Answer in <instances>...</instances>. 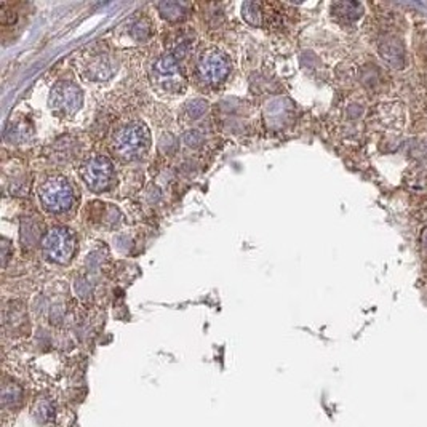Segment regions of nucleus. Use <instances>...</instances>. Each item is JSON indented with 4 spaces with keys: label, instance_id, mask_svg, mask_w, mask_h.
Returning a JSON list of instances; mask_svg holds the SVG:
<instances>
[{
    "label": "nucleus",
    "instance_id": "f257e3e1",
    "mask_svg": "<svg viewBox=\"0 0 427 427\" xmlns=\"http://www.w3.org/2000/svg\"><path fill=\"white\" fill-rule=\"evenodd\" d=\"M149 132L143 123H128L117 132L114 138V149L118 152V156L125 158H138L141 157L149 147Z\"/></svg>",
    "mask_w": 427,
    "mask_h": 427
},
{
    "label": "nucleus",
    "instance_id": "f03ea898",
    "mask_svg": "<svg viewBox=\"0 0 427 427\" xmlns=\"http://www.w3.org/2000/svg\"><path fill=\"white\" fill-rule=\"evenodd\" d=\"M42 207L50 213H63L72 207L74 191L66 178H50L39 187Z\"/></svg>",
    "mask_w": 427,
    "mask_h": 427
},
{
    "label": "nucleus",
    "instance_id": "7ed1b4c3",
    "mask_svg": "<svg viewBox=\"0 0 427 427\" xmlns=\"http://www.w3.org/2000/svg\"><path fill=\"white\" fill-rule=\"evenodd\" d=\"M76 251V237L66 227H54L43 240V253L50 261L66 264Z\"/></svg>",
    "mask_w": 427,
    "mask_h": 427
},
{
    "label": "nucleus",
    "instance_id": "20e7f679",
    "mask_svg": "<svg viewBox=\"0 0 427 427\" xmlns=\"http://www.w3.org/2000/svg\"><path fill=\"white\" fill-rule=\"evenodd\" d=\"M197 69L198 76L202 77L203 82L218 83L225 81L227 74H229L231 64L225 53L218 52V50H210V52L203 53L198 59Z\"/></svg>",
    "mask_w": 427,
    "mask_h": 427
},
{
    "label": "nucleus",
    "instance_id": "39448f33",
    "mask_svg": "<svg viewBox=\"0 0 427 427\" xmlns=\"http://www.w3.org/2000/svg\"><path fill=\"white\" fill-rule=\"evenodd\" d=\"M81 175L90 189L103 191L112 183V163L104 157H93L87 163H83Z\"/></svg>",
    "mask_w": 427,
    "mask_h": 427
},
{
    "label": "nucleus",
    "instance_id": "423d86ee",
    "mask_svg": "<svg viewBox=\"0 0 427 427\" xmlns=\"http://www.w3.org/2000/svg\"><path fill=\"white\" fill-rule=\"evenodd\" d=\"M82 93L76 85L69 82H61L53 88L52 96H50V104L54 111L59 112H72L81 106Z\"/></svg>",
    "mask_w": 427,
    "mask_h": 427
},
{
    "label": "nucleus",
    "instance_id": "0eeeda50",
    "mask_svg": "<svg viewBox=\"0 0 427 427\" xmlns=\"http://www.w3.org/2000/svg\"><path fill=\"white\" fill-rule=\"evenodd\" d=\"M333 12L340 19L344 21H355L364 13V7L357 2H340L333 5Z\"/></svg>",
    "mask_w": 427,
    "mask_h": 427
},
{
    "label": "nucleus",
    "instance_id": "6e6552de",
    "mask_svg": "<svg viewBox=\"0 0 427 427\" xmlns=\"http://www.w3.org/2000/svg\"><path fill=\"white\" fill-rule=\"evenodd\" d=\"M23 390L17 384H5L2 389V405L5 408H13L21 404Z\"/></svg>",
    "mask_w": 427,
    "mask_h": 427
},
{
    "label": "nucleus",
    "instance_id": "1a4fd4ad",
    "mask_svg": "<svg viewBox=\"0 0 427 427\" xmlns=\"http://www.w3.org/2000/svg\"><path fill=\"white\" fill-rule=\"evenodd\" d=\"M54 415V405L50 400H42L41 404L37 405V418L42 421V423H48L50 419L53 418Z\"/></svg>",
    "mask_w": 427,
    "mask_h": 427
},
{
    "label": "nucleus",
    "instance_id": "9d476101",
    "mask_svg": "<svg viewBox=\"0 0 427 427\" xmlns=\"http://www.w3.org/2000/svg\"><path fill=\"white\" fill-rule=\"evenodd\" d=\"M158 71H160L162 74H167V76H170V74H175L178 71V66H176V61L173 59L171 56H162L160 59L157 61V66H156Z\"/></svg>",
    "mask_w": 427,
    "mask_h": 427
}]
</instances>
